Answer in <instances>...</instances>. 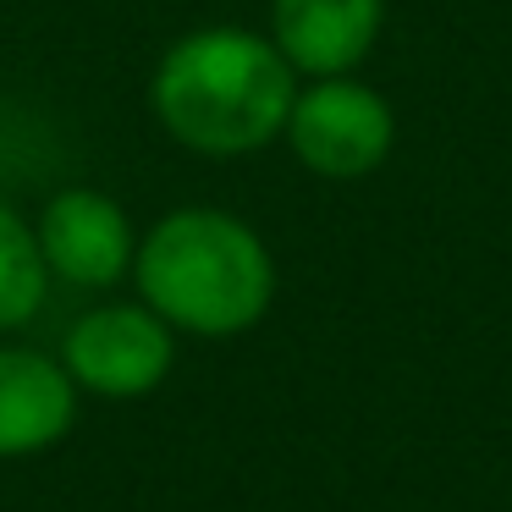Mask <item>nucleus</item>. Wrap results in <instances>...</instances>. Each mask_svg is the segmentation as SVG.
Here are the masks:
<instances>
[{
    "instance_id": "1",
    "label": "nucleus",
    "mask_w": 512,
    "mask_h": 512,
    "mask_svg": "<svg viewBox=\"0 0 512 512\" xmlns=\"http://www.w3.org/2000/svg\"><path fill=\"white\" fill-rule=\"evenodd\" d=\"M298 72L254 28H193L160 56L149 105L182 149L210 160L259 155L287 133Z\"/></svg>"
},
{
    "instance_id": "2",
    "label": "nucleus",
    "mask_w": 512,
    "mask_h": 512,
    "mask_svg": "<svg viewBox=\"0 0 512 512\" xmlns=\"http://www.w3.org/2000/svg\"><path fill=\"white\" fill-rule=\"evenodd\" d=\"M138 298L182 336L226 342L254 331L276 303V259L232 210L188 204L160 215L133 259Z\"/></svg>"
},
{
    "instance_id": "3",
    "label": "nucleus",
    "mask_w": 512,
    "mask_h": 512,
    "mask_svg": "<svg viewBox=\"0 0 512 512\" xmlns=\"http://www.w3.org/2000/svg\"><path fill=\"white\" fill-rule=\"evenodd\" d=\"M303 171L325 182H358L369 171L386 166L391 144H397V116H391L386 94L347 78H314L309 89H298L287 116V133Z\"/></svg>"
},
{
    "instance_id": "4",
    "label": "nucleus",
    "mask_w": 512,
    "mask_h": 512,
    "mask_svg": "<svg viewBox=\"0 0 512 512\" xmlns=\"http://www.w3.org/2000/svg\"><path fill=\"white\" fill-rule=\"evenodd\" d=\"M61 364H67L72 386L105 402H138L149 391L166 386L171 364H177V331L138 303H100V309L78 314L61 342Z\"/></svg>"
},
{
    "instance_id": "5",
    "label": "nucleus",
    "mask_w": 512,
    "mask_h": 512,
    "mask_svg": "<svg viewBox=\"0 0 512 512\" xmlns=\"http://www.w3.org/2000/svg\"><path fill=\"white\" fill-rule=\"evenodd\" d=\"M34 232H39V254H45L50 276L67 281V287L105 292L122 276H133L138 232L122 204L100 188H61L39 210Z\"/></svg>"
},
{
    "instance_id": "6",
    "label": "nucleus",
    "mask_w": 512,
    "mask_h": 512,
    "mask_svg": "<svg viewBox=\"0 0 512 512\" xmlns=\"http://www.w3.org/2000/svg\"><path fill=\"white\" fill-rule=\"evenodd\" d=\"M386 0H270V45L303 78H347L369 61Z\"/></svg>"
},
{
    "instance_id": "7",
    "label": "nucleus",
    "mask_w": 512,
    "mask_h": 512,
    "mask_svg": "<svg viewBox=\"0 0 512 512\" xmlns=\"http://www.w3.org/2000/svg\"><path fill=\"white\" fill-rule=\"evenodd\" d=\"M67 364L39 347H0V457H39L78 424Z\"/></svg>"
},
{
    "instance_id": "8",
    "label": "nucleus",
    "mask_w": 512,
    "mask_h": 512,
    "mask_svg": "<svg viewBox=\"0 0 512 512\" xmlns=\"http://www.w3.org/2000/svg\"><path fill=\"white\" fill-rule=\"evenodd\" d=\"M50 298V265L39 232L0 199V331H23Z\"/></svg>"
}]
</instances>
